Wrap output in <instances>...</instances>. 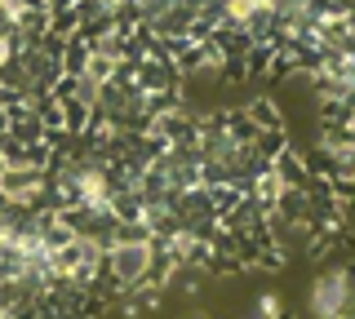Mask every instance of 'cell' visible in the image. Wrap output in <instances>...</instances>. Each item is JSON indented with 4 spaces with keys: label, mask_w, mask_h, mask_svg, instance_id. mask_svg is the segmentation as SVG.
I'll list each match as a JSON object with an SVG mask.
<instances>
[{
    "label": "cell",
    "mask_w": 355,
    "mask_h": 319,
    "mask_svg": "<svg viewBox=\"0 0 355 319\" xmlns=\"http://www.w3.org/2000/svg\"><path fill=\"white\" fill-rule=\"evenodd\" d=\"M103 266H107L111 293H120V297H125V293H138V289H147V284H151L155 266H160V244H155L151 235H142V230L125 226L107 244Z\"/></svg>",
    "instance_id": "6da1fadb"
},
{
    "label": "cell",
    "mask_w": 355,
    "mask_h": 319,
    "mask_svg": "<svg viewBox=\"0 0 355 319\" xmlns=\"http://www.w3.org/2000/svg\"><path fill=\"white\" fill-rule=\"evenodd\" d=\"M27 40H31V36H27L22 27H5V23H0V80H5V71L14 67L18 49L27 45Z\"/></svg>",
    "instance_id": "7a4b0ae2"
},
{
    "label": "cell",
    "mask_w": 355,
    "mask_h": 319,
    "mask_svg": "<svg viewBox=\"0 0 355 319\" xmlns=\"http://www.w3.org/2000/svg\"><path fill=\"white\" fill-rule=\"evenodd\" d=\"M253 315H258V319H284V302L275 293H262L258 306H253Z\"/></svg>",
    "instance_id": "3957f363"
},
{
    "label": "cell",
    "mask_w": 355,
    "mask_h": 319,
    "mask_svg": "<svg viewBox=\"0 0 355 319\" xmlns=\"http://www.w3.org/2000/svg\"><path fill=\"white\" fill-rule=\"evenodd\" d=\"M187 319H209V315H187Z\"/></svg>",
    "instance_id": "277c9868"
}]
</instances>
